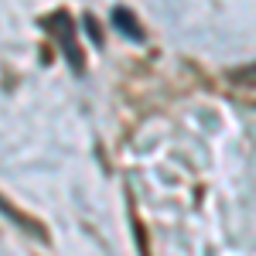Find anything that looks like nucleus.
I'll use <instances>...</instances> for the list:
<instances>
[{
    "label": "nucleus",
    "mask_w": 256,
    "mask_h": 256,
    "mask_svg": "<svg viewBox=\"0 0 256 256\" xmlns=\"http://www.w3.org/2000/svg\"><path fill=\"white\" fill-rule=\"evenodd\" d=\"M0 212H4V216L10 218V222H14V226H18V229H31V232H34V236H41V229H38V226H34V222H31V218H24V216H20V212H14V208H10V205H7V202H4V198H0Z\"/></svg>",
    "instance_id": "nucleus-1"
},
{
    "label": "nucleus",
    "mask_w": 256,
    "mask_h": 256,
    "mask_svg": "<svg viewBox=\"0 0 256 256\" xmlns=\"http://www.w3.org/2000/svg\"><path fill=\"white\" fill-rule=\"evenodd\" d=\"M113 20H116L120 28H123V34H126V38H137V41H140L137 20H130V14H126V10H113Z\"/></svg>",
    "instance_id": "nucleus-2"
}]
</instances>
